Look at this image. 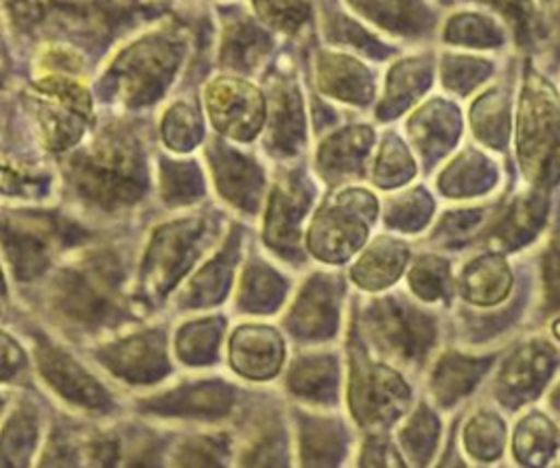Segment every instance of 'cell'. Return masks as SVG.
Wrapping results in <instances>:
<instances>
[{
    "label": "cell",
    "instance_id": "1",
    "mask_svg": "<svg viewBox=\"0 0 560 468\" xmlns=\"http://www.w3.org/2000/svg\"><path fill=\"white\" fill-rule=\"evenodd\" d=\"M120 271L112 256L96 254L66 269L52 291L57 311L74 324L101 326L120 311Z\"/></svg>",
    "mask_w": 560,
    "mask_h": 468
},
{
    "label": "cell",
    "instance_id": "2",
    "mask_svg": "<svg viewBox=\"0 0 560 468\" xmlns=\"http://www.w3.org/2000/svg\"><path fill=\"white\" fill-rule=\"evenodd\" d=\"M77 186L92 201L125 206L142 192V164L133 142L125 136H107L74 164Z\"/></svg>",
    "mask_w": 560,
    "mask_h": 468
},
{
    "label": "cell",
    "instance_id": "3",
    "mask_svg": "<svg viewBox=\"0 0 560 468\" xmlns=\"http://www.w3.org/2000/svg\"><path fill=\"white\" fill-rule=\"evenodd\" d=\"M348 400L354 418L365 424L394 422L409 402V387L389 367L372 363L359 343L352 350V372Z\"/></svg>",
    "mask_w": 560,
    "mask_h": 468
},
{
    "label": "cell",
    "instance_id": "4",
    "mask_svg": "<svg viewBox=\"0 0 560 468\" xmlns=\"http://www.w3.org/2000/svg\"><path fill=\"white\" fill-rule=\"evenodd\" d=\"M203 232V221H179L158 230L142 265V284L149 295L158 297L177 282L199 254Z\"/></svg>",
    "mask_w": 560,
    "mask_h": 468
},
{
    "label": "cell",
    "instance_id": "5",
    "mask_svg": "<svg viewBox=\"0 0 560 468\" xmlns=\"http://www.w3.org/2000/svg\"><path fill=\"white\" fill-rule=\"evenodd\" d=\"M368 324L381 348L407 361L420 359L433 339L429 317L398 300L376 302L368 313Z\"/></svg>",
    "mask_w": 560,
    "mask_h": 468
},
{
    "label": "cell",
    "instance_id": "6",
    "mask_svg": "<svg viewBox=\"0 0 560 468\" xmlns=\"http://www.w3.org/2000/svg\"><path fill=\"white\" fill-rule=\"evenodd\" d=\"M350 203L343 201L337 208L322 210L311 227L308 245L315 256L339 262L346 260L365 238L368 225H365V214L372 217L374 212V201L368 199L365 203L357 208H348Z\"/></svg>",
    "mask_w": 560,
    "mask_h": 468
},
{
    "label": "cell",
    "instance_id": "7",
    "mask_svg": "<svg viewBox=\"0 0 560 468\" xmlns=\"http://www.w3.org/2000/svg\"><path fill=\"white\" fill-rule=\"evenodd\" d=\"M37 365L46 383L72 405L85 409H109L112 400L105 387L59 348L42 343L37 350Z\"/></svg>",
    "mask_w": 560,
    "mask_h": 468
},
{
    "label": "cell",
    "instance_id": "8",
    "mask_svg": "<svg viewBox=\"0 0 560 468\" xmlns=\"http://www.w3.org/2000/svg\"><path fill=\"white\" fill-rule=\"evenodd\" d=\"M101 361L129 383H153L168 372L162 332L133 335L101 350Z\"/></svg>",
    "mask_w": 560,
    "mask_h": 468
},
{
    "label": "cell",
    "instance_id": "9",
    "mask_svg": "<svg viewBox=\"0 0 560 468\" xmlns=\"http://www.w3.org/2000/svg\"><path fill=\"white\" fill-rule=\"evenodd\" d=\"M208 112L221 131L252 138L262 120V98L245 83L219 81L208 90Z\"/></svg>",
    "mask_w": 560,
    "mask_h": 468
},
{
    "label": "cell",
    "instance_id": "10",
    "mask_svg": "<svg viewBox=\"0 0 560 468\" xmlns=\"http://www.w3.org/2000/svg\"><path fill=\"white\" fill-rule=\"evenodd\" d=\"M337 300L339 289L335 280L326 276L311 278L302 289L287 326L293 335L304 339H322L332 335L337 326Z\"/></svg>",
    "mask_w": 560,
    "mask_h": 468
},
{
    "label": "cell",
    "instance_id": "11",
    "mask_svg": "<svg viewBox=\"0 0 560 468\" xmlns=\"http://www.w3.org/2000/svg\"><path fill=\"white\" fill-rule=\"evenodd\" d=\"M234 405V391L225 383L208 381L195 385H182L168 394L155 396L142 402V409L160 416H201L219 418Z\"/></svg>",
    "mask_w": 560,
    "mask_h": 468
},
{
    "label": "cell",
    "instance_id": "12",
    "mask_svg": "<svg viewBox=\"0 0 560 468\" xmlns=\"http://www.w3.org/2000/svg\"><path fill=\"white\" fill-rule=\"evenodd\" d=\"M230 361L247 378H269L280 370L282 339L267 326H243L232 335Z\"/></svg>",
    "mask_w": 560,
    "mask_h": 468
},
{
    "label": "cell",
    "instance_id": "13",
    "mask_svg": "<svg viewBox=\"0 0 560 468\" xmlns=\"http://www.w3.org/2000/svg\"><path fill=\"white\" fill-rule=\"evenodd\" d=\"M177 63V52L168 44L147 42L133 48L120 63L125 74L127 94L142 101L155 96L162 83L171 77V70Z\"/></svg>",
    "mask_w": 560,
    "mask_h": 468
},
{
    "label": "cell",
    "instance_id": "14",
    "mask_svg": "<svg viewBox=\"0 0 560 468\" xmlns=\"http://www.w3.org/2000/svg\"><path fill=\"white\" fill-rule=\"evenodd\" d=\"M346 431L339 422L304 416L300 422L302 468H337L346 453Z\"/></svg>",
    "mask_w": 560,
    "mask_h": 468
},
{
    "label": "cell",
    "instance_id": "15",
    "mask_svg": "<svg viewBox=\"0 0 560 468\" xmlns=\"http://www.w3.org/2000/svg\"><path fill=\"white\" fill-rule=\"evenodd\" d=\"M407 262V247L392 238H378L354 265L352 278L363 289H381L398 278Z\"/></svg>",
    "mask_w": 560,
    "mask_h": 468
},
{
    "label": "cell",
    "instance_id": "16",
    "mask_svg": "<svg viewBox=\"0 0 560 468\" xmlns=\"http://www.w3.org/2000/svg\"><path fill=\"white\" fill-rule=\"evenodd\" d=\"M48 230L50 227H39V225L37 227L18 225L15 230L11 225L4 227V249L20 278H33L46 267L50 236L44 232Z\"/></svg>",
    "mask_w": 560,
    "mask_h": 468
},
{
    "label": "cell",
    "instance_id": "17",
    "mask_svg": "<svg viewBox=\"0 0 560 468\" xmlns=\"http://www.w3.org/2000/svg\"><path fill=\"white\" fill-rule=\"evenodd\" d=\"M289 389L306 400L328 402L337 391V363L330 356H304L289 374Z\"/></svg>",
    "mask_w": 560,
    "mask_h": 468
},
{
    "label": "cell",
    "instance_id": "18",
    "mask_svg": "<svg viewBox=\"0 0 560 468\" xmlns=\"http://www.w3.org/2000/svg\"><path fill=\"white\" fill-rule=\"evenodd\" d=\"M306 208V197L295 190H278L267 217V243L278 251H295L298 221Z\"/></svg>",
    "mask_w": 560,
    "mask_h": 468
},
{
    "label": "cell",
    "instance_id": "19",
    "mask_svg": "<svg viewBox=\"0 0 560 468\" xmlns=\"http://www.w3.org/2000/svg\"><path fill=\"white\" fill-rule=\"evenodd\" d=\"M37 442V422L28 407L15 409L2 431V468H26Z\"/></svg>",
    "mask_w": 560,
    "mask_h": 468
},
{
    "label": "cell",
    "instance_id": "20",
    "mask_svg": "<svg viewBox=\"0 0 560 468\" xmlns=\"http://www.w3.org/2000/svg\"><path fill=\"white\" fill-rule=\"evenodd\" d=\"M284 295V282L265 265H252L241 284L238 304L252 313H271Z\"/></svg>",
    "mask_w": 560,
    "mask_h": 468
},
{
    "label": "cell",
    "instance_id": "21",
    "mask_svg": "<svg viewBox=\"0 0 560 468\" xmlns=\"http://www.w3.org/2000/svg\"><path fill=\"white\" fill-rule=\"evenodd\" d=\"M508 284V269L497 258H481L472 262L462 278V289L466 297L479 304L497 302L505 293Z\"/></svg>",
    "mask_w": 560,
    "mask_h": 468
},
{
    "label": "cell",
    "instance_id": "22",
    "mask_svg": "<svg viewBox=\"0 0 560 468\" xmlns=\"http://www.w3.org/2000/svg\"><path fill=\"white\" fill-rule=\"evenodd\" d=\"M479 374L481 365L477 361H468L455 354L444 356L433 374V394L444 405L453 402L475 385Z\"/></svg>",
    "mask_w": 560,
    "mask_h": 468
},
{
    "label": "cell",
    "instance_id": "23",
    "mask_svg": "<svg viewBox=\"0 0 560 468\" xmlns=\"http://www.w3.org/2000/svg\"><path fill=\"white\" fill-rule=\"evenodd\" d=\"M221 339V321L219 319H201L188 324L177 335V354L188 365L210 363L217 354Z\"/></svg>",
    "mask_w": 560,
    "mask_h": 468
},
{
    "label": "cell",
    "instance_id": "24",
    "mask_svg": "<svg viewBox=\"0 0 560 468\" xmlns=\"http://www.w3.org/2000/svg\"><path fill=\"white\" fill-rule=\"evenodd\" d=\"M234 262V249L225 247L210 265H206L197 278L190 282L188 289V304L192 306H203V304H214L225 295V289L230 284V271Z\"/></svg>",
    "mask_w": 560,
    "mask_h": 468
},
{
    "label": "cell",
    "instance_id": "25",
    "mask_svg": "<svg viewBox=\"0 0 560 468\" xmlns=\"http://www.w3.org/2000/svg\"><path fill=\"white\" fill-rule=\"evenodd\" d=\"M440 437V422L427 407H418L416 413L405 422L400 431V444L405 453L418 464L424 466L433 455V448Z\"/></svg>",
    "mask_w": 560,
    "mask_h": 468
},
{
    "label": "cell",
    "instance_id": "26",
    "mask_svg": "<svg viewBox=\"0 0 560 468\" xmlns=\"http://www.w3.org/2000/svg\"><path fill=\"white\" fill-rule=\"evenodd\" d=\"M230 442L225 435H197L186 440L175 457V468H225Z\"/></svg>",
    "mask_w": 560,
    "mask_h": 468
},
{
    "label": "cell",
    "instance_id": "27",
    "mask_svg": "<svg viewBox=\"0 0 560 468\" xmlns=\"http://www.w3.org/2000/svg\"><path fill=\"white\" fill-rule=\"evenodd\" d=\"M464 440L472 455H477L481 459H492L501 451L503 426L494 416L481 413L475 420H470V424L466 426Z\"/></svg>",
    "mask_w": 560,
    "mask_h": 468
},
{
    "label": "cell",
    "instance_id": "28",
    "mask_svg": "<svg viewBox=\"0 0 560 468\" xmlns=\"http://www.w3.org/2000/svg\"><path fill=\"white\" fill-rule=\"evenodd\" d=\"M241 468H289L284 435L278 429L260 435L245 453Z\"/></svg>",
    "mask_w": 560,
    "mask_h": 468
},
{
    "label": "cell",
    "instance_id": "29",
    "mask_svg": "<svg viewBox=\"0 0 560 468\" xmlns=\"http://www.w3.org/2000/svg\"><path fill=\"white\" fill-rule=\"evenodd\" d=\"M411 289L424 297V300H435L444 293L446 289V265L438 258H422L416 262V267L411 269L409 276Z\"/></svg>",
    "mask_w": 560,
    "mask_h": 468
},
{
    "label": "cell",
    "instance_id": "30",
    "mask_svg": "<svg viewBox=\"0 0 560 468\" xmlns=\"http://www.w3.org/2000/svg\"><path fill=\"white\" fill-rule=\"evenodd\" d=\"M542 420L529 418L521 424L516 437H514V448L518 457L527 464H538L547 455V448L551 444L549 429H542Z\"/></svg>",
    "mask_w": 560,
    "mask_h": 468
},
{
    "label": "cell",
    "instance_id": "31",
    "mask_svg": "<svg viewBox=\"0 0 560 468\" xmlns=\"http://www.w3.org/2000/svg\"><path fill=\"white\" fill-rule=\"evenodd\" d=\"M256 9L265 20L280 28L300 26L306 17V0H256Z\"/></svg>",
    "mask_w": 560,
    "mask_h": 468
},
{
    "label": "cell",
    "instance_id": "32",
    "mask_svg": "<svg viewBox=\"0 0 560 468\" xmlns=\"http://www.w3.org/2000/svg\"><path fill=\"white\" fill-rule=\"evenodd\" d=\"M39 468H81L79 451L63 431H57L50 437L44 451V457L39 461Z\"/></svg>",
    "mask_w": 560,
    "mask_h": 468
},
{
    "label": "cell",
    "instance_id": "33",
    "mask_svg": "<svg viewBox=\"0 0 560 468\" xmlns=\"http://www.w3.org/2000/svg\"><path fill=\"white\" fill-rule=\"evenodd\" d=\"M125 468H162L160 442L151 435H138L127 444Z\"/></svg>",
    "mask_w": 560,
    "mask_h": 468
},
{
    "label": "cell",
    "instance_id": "34",
    "mask_svg": "<svg viewBox=\"0 0 560 468\" xmlns=\"http://www.w3.org/2000/svg\"><path fill=\"white\" fill-rule=\"evenodd\" d=\"M361 468H405L398 451L383 440V437H370L363 444L361 453Z\"/></svg>",
    "mask_w": 560,
    "mask_h": 468
},
{
    "label": "cell",
    "instance_id": "35",
    "mask_svg": "<svg viewBox=\"0 0 560 468\" xmlns=\"http://www.w3.org/2000/svg\"><path fill=\"white\" fill-rule=\"evenodd\" d=\"M20 365H22V352L18 350V346L11 343L9 337H4V378H9Z\"/></svg>",
    "mask_w": 560,
    "mask_h": 468
},
{
    "label": "cell",
    "instance_id": "36",
    "mask_svg": "<svg viewBox=\"0 0 560 468\" xmlns=\"http://www.w3.org/2000/svg\"><path fill=\"white\" fill-rule=\"evenodd\" d=\"M440 468H466V466L457 459V455H455V453H448V455L442 459Z\"/></svg>",
    "mask_w": 560,
    "mask_h": 468
},
{
    "label": "cell",
    "instance_id": "37",
    "mask_svg": "<svg viewBox=\"0 0 560 468\" xmlns=\"http://www.w3.org/2000/svg\"><path fill=\"white\" fill-rule=\"evenodd\" d=\"M107 468H109V466H107Z\"/></svg>",
    "mask_w": 560,
    "mask_h": 468
}]
</instances>
